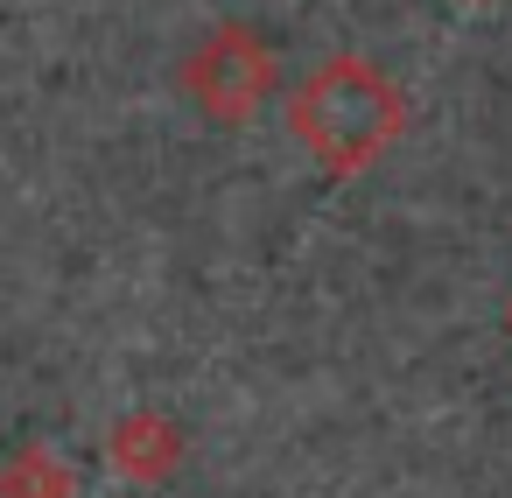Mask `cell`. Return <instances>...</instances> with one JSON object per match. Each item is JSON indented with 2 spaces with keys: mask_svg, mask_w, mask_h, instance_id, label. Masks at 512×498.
I'll return each mask as SVG.
<instances>
[{
  "mask_svg": "<svg viewBox=\"0 0 512 498\" xmlns=\"http://www.w3.org/2000/svg\"><path fill=\"white\" fill-rule=\"evenodd\" d=\"M407 127V99L372 57H323L288 99V134L316 155L323 176H365Z\"/></svg>",
  "mask_w": 512,
  "mask_h": 498,
  "instance_id": "1",
  "label": "cell"
},
{
  "mask_svg": "<svg viewBox=\"0 0 512 498\" xmlns=\"http://www.w3.org/2000/svg\"><path fill=\"white\" fill-rule=\"evenodd\" d=\"M183 85L197 92V106L211 113V120H253V106L267 99V85H274V57H267V43L253 36V29H211L204 43H197V57L183 64Z\"/></svg>",
  "mask_w": 512,
  "mask_h": 498,
  "instance_id": "2",
  "label": "cell"
}]
</instances>
